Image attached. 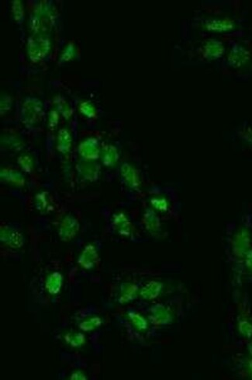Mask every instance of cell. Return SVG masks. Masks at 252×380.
Here are the masks:
<instances>
[{"label":"cell","mask_w":252,"mask_h":380,"mask_svg":"<svg viewBox=\"0 0 252 380\" xmlns=\"http://www.w3.org/2000/svg\"><path fill=\"white\" fill-rule=\"evenodd\" d=\"M1 242L7 246L12 248H20L24 245V236L22 235L15 228L9 226H2L1 234H0Z\"/></svg>","instance_id":"obj_7"},{"label":"cell","mask_w":252,"mask_h":380,"mask_svg":"<svg viewBox=\"0 0 252 380\" xmlns=\"http://www.w3.org/2000/svg\"><path fill=\"white\" fill-rule=\"evenodd\" d=\"M76 55V47L72 42H70L67 46L64 49L63 52L60 56L61 62H69L74 59Z\"/></svg>","instance_id":"obj_20"},{"label":"cell","mask_w":252,"mask_h":380,"mask_svg":"<svg viewBox=\"0 0 252 380\" xmlns=\"http://www.w3.org/2000/svg\"><path fill=\"white\" fill-rule=\"evenodd\" d=\"M57 147L58 151L62 154H68L70 152L72 146V137L70 132L67 129H63L59 130L57 136Z\"/></svg>","instance_id":"obj_10"},{"label":"cell","mask_w":252,"mask_h":380,"mask_svg":"<svg viewBox=\"0 0 252 380\" xmlns=\"http://www.w3.org/2000/svg\"><path fill=\"white\" fill-rule=\"evenodd\" d=\"M123 176L130 183V185H132V186L137 185V178L132 168L127 166H124L123 168Z\"/></svg>","instance_id":"obj_21"},{"label":"cell","mask_w":252,"mask_h":380,"mask_svg":"<svg viewBox=\"0 0 252 380\" xmlns=\"http://www.w3.org/2000/svg\"><path fill=\"white\" fill-rule=\"evenodd\" d=\"M59 118H60V114L57 110H52L49 113L48 117V127L49 129H56L59 124Z\"/></svg>","instance_id":"obj_22"},{"label":"cell","mask_w":252,"mask_h":380,"mask_svg":"<svg viewBox=\"0 0 252 380\" xmlns=\"http://www.w3.org/2000/svg\"><path fill=\"white\" fill-rule=\"evenodd\" d=\"M12 13L14 19L19 24H21L22 21H24V5L22 4L20 0H15L12 3Z\"/></svg>","instance_id":"obj_18"},{"label":"cell","mask_w":252,"mask_h":380,"mask_svg":"<svg viewBox=\"0 0 252 380\" xmlns=\"http://www.w3.org/2000/svg\"><path fill=\"white\" fill-rule=\"evenodd\" d=\"M51 50L50 39L47 35L34 34L27 41V54L32 62H37L47 56Z\"/></svg>","instance_id":"obj_2"},{"label":"cell","mask_w":252,"mask_h":380,"mask_svg":"<svg viewBox=\"0 0 252 380\" xmlns=\"http://www.w3.org/2000/svg\"><path fill=\"white\" fill-rule=\"evenodd\" d=\"M81 114L88 118H94L96 117L97 111L95 105L90 101H83L79 106Z\"/></svg>","instance_id":"obj_15"},{"label":"cell","mask_w":252,"mask_h":380,"mask_svg":"<svg viewBox=\"0 0 252 380\" xmlns=\"http://www.w3.org/2000/svg\"><path fill=\"white\" fill-rule=\"evenodd\" d=\"M55 105L56 106V110L59 111V114L65 117V119L71 118L72 117V108H71L70 105L68 104L67 101H65L62 97H56L55 99Z\"/></svg>","instance_id":"obj_13"},{"label":"cell","mask_w":252,"mask_h":380,"mask_svg":"<svg viewBox=\"0 0 252 380\" xmlns=\"http://www.w3.org/2000/svg\"><path fill=\"white\" fill-rule=\"evenodd\" d=\"M53 12L47 4H39L30 19V27L34 34L47 35L55 21Z\"/></svg>","instance_id":"obj_1"},{"label":"cell","mask_w":252,"mask_h":380,"mask_svg":"<svg viewBox=\"0 0 252 380\" xmlns=\"http://www.w3.org/2000/svg\"><path fill=\"white\" fill-rule=\"evenodd\" d=\"M63 285V276L60 272H53L48 275L45 281V288L52 295H57Z\"/></svg>","instance_id":"obj_11"},{"label":"cell","mask_w":252,"mask_h":380,"mask_svg":"<svg viewBox=\"0 0 252 380\" xmlns=\"http://www.w3.org/2000/svg\"><path fill=\"white\" fill-rule=\"evenodd\" d=\"M99 158L106 166H112L117 160V149L111 145H107L101 148Z\"/></svg>","instance_id":"obj_12"},{"label":"cell","mask_w":252,"mask_h":380,"mask_svg":"<svg viewBox=\"0 0 252 380\" xmlns=\"http://www.w3.org/2000/svg\"><path fill=\"white\" fill-rule=\"evenodd\" d=\"M19 166L21 168L22 171L25 173H31L34 171V159L30 155H22L18 158Z\"/></svg>","instance_id":"obj_16"},{"label":"cell","mask_w":252,"mask_h":380,"mask_svg":"<svg viewBox=\"0 0 252 380\" xmlns=\"http://www.w3.org/2000/svg\"><path fill=\"white\" fill-rule=\"evenodd\" d=\"M80 225L77 219L72 215H67L59 225V235L61 240L64 242L72 240L79 233Z\"/></svg>","instance_id":"obj_4"},{"label":"cell","mask_w":252,"mask_h":380,"mask_svg":"<svg viewBox=\"0 0 252 380\" xmlns=\"http://www.w3.org/2000/svg\"><path fill=\"white\" fill-rule=\"evenodd\" d=\"M101 323H102V320L99 317H94L89 319V320H85V321L81 323L79 327H80L81 330H83V331H92V330L99 327Z\"/></svg>","instance_id":"obj_19"},{"label":"cell","mask_w":252,"mask_h":380,"mask_svg":"<svg viewBox=\"0 0 252 380\" xmlns=\"http://www.w3.org/2000/svg\"><path fill=\"white\" fill-rule=\"evenodd\" d=\"M11 99L9 96H4L1 99V114H5L7 111H10L11 108Z\"/></svg>","instance_id":"obj_23"},{"label":"cell","mask_w":252,"mask_h":380,"mask_svg":"<svg viewBox=\"0 0 252 380\" xmlns=\"http://www.w3.org/2000/svg\"><path fill=\"white\" fill-rule=\"evenodd\" d=\"M35 204L37 210L40 212L47 211L50 208V198L46 192L40 193L35 198Z\"/></svg>","instance_id":"obj_17"},{"label":"cell","mask_w":252,"mask_h":380,"mask_svg":"<svg viewBox=\"0 0 252 380\" xmlns=\"http://www.w3.org/2000/svg\"><path fill=\"white\" fill-rule=\"evenodd\" d=\"M1 181L17 187H23L25 184L24 175L12 168H4L0 173Z\"/></svg>","instance_id":"obj_9"},{"label":"cell","mask_w":252,"mask_h":380,"mask_svg":"<svg viewBox=\"0 0 252 380\" xmlns=\"http://www.w3.org/2000/svg\"><path fill=\"white\" fill-rule=\"evenodd\" d=\"M98 253L94 245H87L78 258V264L84 269L89 270L93 268L98 264Z\"/></svg>","instance_id":"obj_8"},{"label":"cell","mask_w":252,"mask_h":380,"mask_svg":"<svg viewBox=\"0 0 252 380\" xmlns=\"http://www.w3.org/2000/svg\"><path fill=\"white\" fill-rule=\"evenodd\" d=\"M43 104L34 97H27L22 104V121L27 125L38 123L43 117Z\"/></svg>","instance_id":"obj_3"},{"label":"cell","mask_w":252,"mask_h":380,"mask_svg":"<svg viewBox=\"0 0 252 380\" xmlns=\"http://www.w3.org/2000/svg\"><path fill=\"white\" fill-rule=\"evenodd\" d=\"M76 170L81 178L90 182L96 181L100 175V166L96 161L82 159L76 165Z\"/></svg>","instance_id":"obj_6"},{"label":"cell","mask_w":252,"mask_h":380,"mask_svg":"<svg viewBox=\"0 0 252 380\" xmlns=\"http://www.w3.org/2000/svg\"><path fill=\"white\" fill-rule=\"evenodd\" d=\"M70 379H87L86 376L81 371L73 372L70 376Z\"/></svg>","instance_id":"obj_24"},{"label":"cell","mask_w":252,"mask_h":380,"mask_svg":"<svg viewBox=\"0 0 252 380\" xmlns=\"http://www.w3.org/2000/svg\"><path fill=\"white\" fill-rule=\"evenodd\" d=\"M65 340L73 348H79L85 343V336L82 333H69L65 335Z\"/></svg>","instance_id":"obj_14"},{"label":"cell","mask_w":252,"mask_h":380,"mask_svg":"<svg viewBox=\"0 0 252 380\" xmlns=\"http://www.w3.org/2000/svg\"><path fill=\"white\" fill-rule=\"evenodd\" d=\"M78 152L82 159L96 161L100 157L101 148L98 139L93 137L87 138L81 142Z\"/></svg>","instance_id":"obj_5"}]
</instances>
